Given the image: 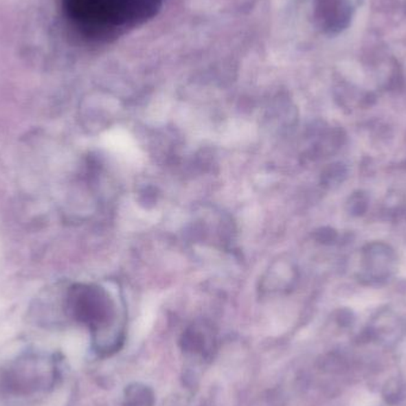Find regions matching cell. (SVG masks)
<instances>
[{
	"label": "cell",
	"mask_w": 406,
	"mask_h": 406,
	"mask_svg": "<svg viewBox=\"0 0 406 406\" xmlns=\"http://www.w3.org/2000/svg\"><path fill=\"white\" fill-rule=\"evenodd\" d=\"M164 0H62L67 21L88 40H109L153 19Z\"/></svg>",
	"instance_id": "cell-1"
},
{
	"label": "cell",
	"mask_w": 406,
	"mask_h": 406,
	"mask_svg": "<svg viewBox=\"0 0 406 406\" xmlns=\"http://www.w3.org/2000/svg\"><path fill=\"white\" fill-rule=\"evenodd\" d=\"M397 267V256L389 245L376 241L363 249V275L367 283H381L389 280Z\"/></svg>",
	"instance_id": "cell-2"
},
{
	"label": "cell",
	"mask_w": 406,
	"mask_h": 406,
	"mask_svg": "<svg viewBox=\"0 0 406 406\" xmlns=\"http://www.w3.org/2000/svg\"><path fill=\"white\" fill-rule=\"evenodd\" d=\"M324 18L330 29H342L350 17V0H321Z\"/></svg>",
	"instance_id": "cell-3"
},
{
	"label": "cell",
	"mask_w": 406,
	"mask_h": 406,
	"mask_svg": "<svg viewBox=\"0 0 406 406\" xmlns=\"http://www.w3.org/2000/svg\"><path fill=\"white\" fill-rule=\"evenodd\" d=\"M348 177V168L341 162L332 163L324 169L321 175V183L327 189H337Z\"/></svg>",
	"instance_id": "cell-4"
},
{
	"label": "cell",
	"mask_w": 406,
	"mask_h": 406,
	"mask_svg": "<svg viewBox=\"0 0 406 406\" xmlns=\"http://www.w3.org/2000/svg\"><path fill=\"white\" fill-rule=\"evenodd\" d=\"M368 207H370V197L365 192H353L348 197L347 205H346L347 212L355 218L366 214Z\"/></svg>",
	"instance_id": "cell-5"
},
{
	"label": "cell",
	"mask_w": 406,
	"mask_h": 406,
	"mask_svg": "<svg viewBox=\"0 0 406 406\" xmlns=\"http://www.w3.org/2000/svg\"><path fill=\"white\" fill-rule=\"evenodd\" d=\"M314 238L319 244L332 245L337 243L339 234L334 228L321 227L315 231Z\"/></svg>",
	"instance_id": "cell-6"
},
{
	"label": "cell",
	"mask_w": 406,
	"mask_h": 406,
	"mask_svg": "<svg viewBox=\"0 0 406 406\" xmlns=\"http://www.w3.org/2000/svg\"><path fill=\"white\" fill-rule=\"evenodd\" d=\"M353 313L352 311H348V309H345V311H342L340 313V324H343V326H348V324H352L353 322Z\"/></svg>",
	"instance_id": "cell-7"
}]
</instances>
